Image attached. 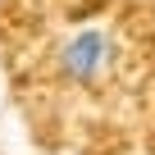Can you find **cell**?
Masks as SVG:
<instances>
[{
	"label": "cell",
	"mask_w": 155,
	"mask_h": 155,
	"mask_svg": "<svg viewBox=\"0 0 155 155\" xmlns=\"http://www.w3.org/2000/svg\"><path fill=\"white\" fill-rule=\"evenodd\" d=\"M114 59H119V41L105 28H78L59 46V73L68 78V82H78V87L101 82V78L114 68Z\"/></svg>",
	"instance_id": "1"
}]
</instances>
